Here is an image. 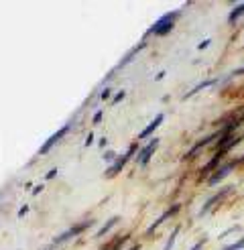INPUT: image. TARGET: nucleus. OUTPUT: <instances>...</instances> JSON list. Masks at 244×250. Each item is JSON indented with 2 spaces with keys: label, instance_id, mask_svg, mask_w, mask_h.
I'll return each instance as SVG.
<instances>
[{
  "label": "nucleus",
  "instance_id": "nucleus-1",
  "mask_svg": "<svg viewBox=\"0 0 244 250\" xmlns=\"http://www.w3.org/2000/svg\"><path fill=\"white\" fill-rule=\"evenodd\" d=\"M177 15H179L177 10H173V12H167V15H163V17L159 19V21L153 24V27L149 29V35H167L171 29H173V22H175Z\"/></svg>",
  "mask_w": 244,
  "mask_h": 250
},
{
  "label": "nucleus",
  "instance_id": "nucleus-2",
  "mask_svg": "<svg viewBox=\"0 0 244 250\" xmlns=\"http://www.w3.org/2000/svg\"><path fill=\"white\" fill-rule=\"evenodd\" d=\"M134 151H137V145H132V146L128 148V151H126V155H122V157H118V159H116V163L106 171V177H114L116 173H120V171H122V167H124V165L128 163V159L134 155Z\"/></svg>",
  "mask_w": 244,
  "mask_h": 250
},
{
  "label": "nucleus",
  "instance_id": "nucleus-3",
  "mask_svg": "<svg viewBox=\"0 0 244 250\" xmlns=\"http://www.w3.org/2000/svg\"><path fill=\"white\" fill-rule=\"evenodd\" d=\"M236 165H238V161H230V163H224L220 169L214 171V175H212L210 179H207V183H210V185H216V183H220L222 179H226V175H228L232 169H234Z\"/></svg>",
  "mask_w": 244,
  "mask_h": 250
},
{
  "label": "nucleus",
  "instance_id": "nucleus-4",
  "mask_svg": "<svg viewBox=\"0 0 244 250\" xmlns=\"http://www.w3.org/2000/svg\"><path fill=\"white\" fill-rule=\"evenodd\" d=\"M69 126H71V124H65V126H61V128H59L55 134H51V136H49V139H47V143H45V145L39 148V155H45V153H49V148H51V146H55V145H57L61 139H63V134L69 130Z\"/></svg>",
  "mask_w": 244,
  "mask_h": 250
},
{
  "label": "nucleus",
  "instance_id": "nucleus-5",
  "mask_svg": "<svg viewBox=\"0 0 244 250\" xmlns=\"http://www.w3.org/2000/svg\"><path fill=\"white\" fill-rule=\"evenodd\" d=\"M90 224L88 222H83V224H78V226H73V228H69L67 232H63L61 236H55V240H53V244H61V242H65V240H69V238H73V236H78V234H81L85 228H88Z\"/></svg>",
  "mask_w": 244,
  "mask_h": 250
},
{
  "label": "nucleus",
  "instance_id": "nucleus-6",
  "mask_svg": "<svg viewBox=\"0 0 244 250\" xmlns=\"http://www.w3.org/2000/svg\"><path fill=\"white\" fill-rule=\"evenodd\" d=\"M157 145H159V139H151L149 143H146V146H142V151H141L139 157H137V161H139L141 165H146V163H149V159H151L153 151L157 148Z\"/></svg>",
  "mask_w": 244,
  "mask_h": 250
},
{
  "label": "nucleus",
  "instance_id": "nucleus-7",
  "mask_svg": "<svg viewBox=\"0 0 244 250\" xmlns=\"http://www.w3.org/2000/svg\"><path fill=\"white\" fill-rule=\"evenodd\" d=\"M220 136H222V134H220V132H214V134H210V136H205V139L198 141V145H195V146H193V148H191V151H189V153H187L185 157H183V159H185V161H187V159H191L193 155H198V153L202 151V148H203V146H207V145H210V143H212L214 139H220Z\"/></svg>",
  "mask_w": 244,
  "mask_h": 250
},
{
  "label": "nucleus",
  "instance_id": "nucleus-8",
  "mask_svg": "<svg viewBox=\"0 0 244 250\" xmlns=\"http://www.w3.org/2000/svg\"><path fill=\"white\" fill-rule=\"evenodd\" d=\"M163 118H165L163 114H157V116H155V120H153V122L149 124V126H146V128H144V130H142V132L139 134V139H146V136H149V134H153V132H155V130H157L159 126H161Z\"/></svg>",
  "mask_w": 244,
  "mask_h": 250
},
{
  "label": "nucleus",
  "instance_id": "nucleus-9",
  "mask_svg": "<svg viewBox=\"0 0 244 250\" xmlns=\"http://www.w3.org/2000/svg\"><path fill=\"white\" fill-rule=\"evenodd\" d=\"M177 211H179V206H173V208H169V209L165 211V214H161V216H159V220H157V222H155V224H153V226H151L149 230H146V232H149V234H151V232H153L155 228H159V226H161V224H163V222H165L167 218H171V216H173V214H177Z\"/></svg>",
  "mask_w": 244,
  "mask_h": 250
},
{
  "label": "nucleus",
  "instance_id": "nucleus-10",
  "mask_svg": "<svg viewBox=\"0 0 244 250\" xmlns=\"http://www.w3.org/2000/svg\"><path fill=\"white\" fill-rule=\"evenodd\" d=\"M222 157H224V155H220V153H216V155L212 157V161H210V163H207V165L202 169V175H203V177H205V175L210 173V171H214V169H216L220 163H222Z\"/></svg>",
  "mask_w": 244,
  "mask_h": 250
},
{
  "label": "nucleus",
  "instance_id": "nucleus-11",
  "mask_svg": "<svg viewBox=\"0 0 244 250\" xmlns=\"http://www.w3.org/2000/svg\"><path fill=\"white\" fill-rule=\"evenodd\" d=\"M214 82H216V80H207V82H202V83H198V85L193 87V90H189V92L185 94V100H187V98H191V96H195V94H198L200 90H203V87H210Z\"/></svg>",
  "mask_w": 244,
  "mask_h": 250
},
{
  "label": "nucleus",
  "instance_id": "nucleus-12",
  "mask_svg": "<svg viewBox=\"0 0 244 250\" xmlns=\"http://www.w3.org/2000/svg\"><path fill=\"white\" fill-rule=\"evenodd\" d=\"M242 15H244V2H242V4H238V6L234 8V10H232V12H230V17H228V21H230V22H236V21H238V19H240Z\"/></svg>",
  "mask_w": 244,
  "mask_h": 250
},
{
  "label": "nucleus",
  "instance_id": "nucleus-13",
  "mask_svg": "<svg viewBox=\"0 0 244 250\" xmlns=\"http://www.w3.org/2000/svg\"><path fill=\"white\" fill-rule=\"evenodd\" d=\"M116 222H118V218H116V216H114V218H110V220L106 222V226H102L100 230H98V236H104V234H106V232H108L110 228H112V226H114V224H116Z\"/></svg>",
  "mask_w": 244,
  "mask_h": 250
},
{
  "label": "nucleus",
  "instance_id": "nucleus-14",
  "mask_svg": "<svg viewBox=\"0 0 244 250\" xmlns=\"http://www.w3.org/2000/svg\"><path fill=\"white\" fill-rule=\"evenodd\" d=\"M177 234H179V228H175V230H173V234H171V238H169V242L165 244V248H163V250H171V248H173L175 238H177Z\"/></svg>",
  "mask_w": 244,
  "mask_h": 250
},
{
  "label": "nucleus",
  "instance_id": "nucleus-15",
  "mask_svg": "<svg viewBox=\"0 0 244 250\" xmlns=\"http://www.w3.org/2000/svg\"><path fill=\"white\" fill-rule=\"evenodd\" d=\"M240 248H244V238H242V240H238L236 244H230V246H226L224 250H240Z\"/></svg>",
  "mask_w": 244,
  "mask_h": 250
},
{
  "label": "nucleus",
  "instance_id": "nucleus-16",
  "mask_svg": "<svg viewBox=\"0 0 244 250\" xmlns=\"http://www.w3.org/2000/svg\"><path fill=\"white\" fill-rule=\"evenodd\" d=\"M124 242H126V238H118V242H116V244H114L112 248H110V250H120V246L124 244Z\"/></svg>",
  "mask_w": 244,
  "mask_h": 250
},
{
  "label": "nucleus",
  "instance_id": "nucleus-17",
  "mask_svg": "<svg viewBox=\"0 0 244 250\" xmlns=\"http://www.w3.org/2000/svg\"><path fill=\"white\" fill-rule=\"evenodd\" d=\"M100 118H102V110H98V112H96V116H94V124L100 122Z\"/></svg>",
  "mask_w": 244,
  "mask_h": 250
},
{
  "label": "nucleus",
  "instance_id": "nucleus-18",
  "mask_svg": "<svg viewBox=\"0 0 244 250\" xmlns=\"http://www.w3.org/2000/svg\"><path fill=\"white\" fill-rule=\"evenodd\" d=\"M122 98H124V92H118V96H116V98L112 100V104H116V102H120V100H122Z\"/></svg>",
  "mask_w": 244,
  "mask_h": 250
},
{
  "label": "nucleus",
  "instance_id": "nucleus-19",
  "mask_svg": "<svg viewBox=\"0 0 244 250\" xmlns=\"http://www.w3.org/2000/svg\"><path fill=\"white\" fill-rule=\"evenodd\" d=\"M92 143H94V134L90 132V134H88V139H85V146H90Z\"/></svg>",
  "mask_w": 244,
  "mask_h": 250
},
{
  "label": "nucleus",
  "instance_id": "nucleus-20",
  "mask_svg": "<svg viewBox=\"0 0 244 250\" xmlns=\"http://www.w3.org/2000/svg\"><path fill=\"white\" fill-rule=\"evenodd\" d=\"M207 45H210V39H205V41H202V43L198 45V49H205Z\"/></svg>",
  "mask_w": 244,
  "mask_h": 250
},
{
  "label": "nucleus",
  "instance_id": "nucleus-21",
  "mask_svg": "<svg viewBox=\"0 0 244 250\" xmlns=\"http://www.w3.org/2000/svg\"><path fill=\"white\" fill-rule=\"evenodd\" d=\"M232 76H236V78H238V76H244V67H240V69H236L234 73H232Z\"/></svg>",
  "mask_w": 244,
  "mask_h": 250
},
{
  "label": "nucleus",
  "instance_id": "nucleus-22",
  "mask_svg": "<svg viewBox=\"0 0 244 250\" xmlns=\"http://www.w3.org/2000/svg\"><path fill=\"white\" fill-rule=\"evenodd\" d=\"M202 248H203V240H200V242H198V244H195V246H193L191 250H202Z\"/></svg>",
  "mask_w": 244,
  "mask_h": 250
},
{
  "label": "nucleus",
  "instance_id": "nucleus-23",
  "mask_svg": "<svg viewBox=\"0 0 244 250\" xmlns=\"http://www.w3.org/2000/svg\"><path fill=\"white\" fill-rule=\"evenodd\" d=\"M55 175H57V171H55V169H51V171H49V173H47V179H51V177H55Z\"/></svg>",
  "mask_w": 244,
  "mask_h": 250
},
{
  "label": "nucleus",
  "instance_id": "nucleus-24",
  "mask_svg": "<svg viewBox=\"0 0 244 250\" xmlns=\"http://www.w3.org/2000/svg\"><path fill=\"white\" fill-rule=\"evenodd\" d=\"M27 211H29V208H27V206H24V208H22V209H20V211H19V218H22V216H24V214H27Z\"/></svg>",
  "mask_w": 244,
  "mask_h": 250
},
{
  "label": "nucleus",
  "instance_id": "nucleus-25",
  "mask_svg": "<svg viewBox=\"0 0 244 250\" xmlns=\"http://www.w3.org/2000/svg\"><path fill=\"white\" fill-rule=\"evenodd\" d=\"M112 157H114V153H108V155L104 157V161H112Z\"/></svg>",
  "mask_w": 244,
  "mask_h": 250
},
{
  "label": "nucleus",
  "instance_id": "nucleus-26",
  "mask_svg": "<svg viewBox=\"0 0 244 250\" xmlns=\"http://www.w3.org/2000/svg\"><path fill=\"white\" fill-rule=\"evenodd\" d=\"M108 96H110V90H108V87H106V90L102 92V98H108Z\"/></svg>",
  "mask_w": 244,
  "mask_h": 250
},
{
  "label": "nucleus",
  "instance_id": "nucleus-27",
  "mask_svg": "<svg viewBox=\"0 0 244 250\" xmlns=\"http://www.w3.org/2000/svg\"><path fill=\"white\" fill-rule=\"evenodd\" d=\"M242 120H244V116H242Z\"/></svg>",
  "mask_w": 244,
  "mask_h": 250
}]
</instances>
